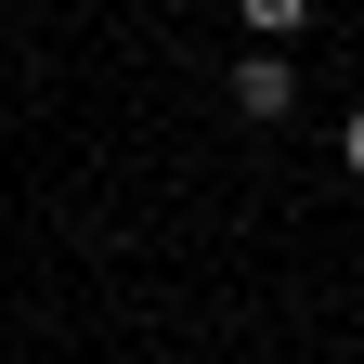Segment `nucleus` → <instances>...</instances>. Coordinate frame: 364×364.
I'll list each match as a JSON object with an SVG mask.
<instances>
[{
    "label": "nucleus",
    "mask_w": 364,
    "mask_h": 364,
    "mask_svg": "<svg viewBox=\"0 0 364 364\" xmlns=\"http://www.w3.org/2000/svg\"><path fill=\"white\" fill-rule=\"evenodd\" d=\"M235 14L260 26V53H273V39H299V26H312V0H235Z\"/></svg>",
    "instance_id": "f03ea898"
},
{
    "label": "nucleus",
    "mask_w": 364,
    "mask_h": 364,
    "mask_svg": "<svg viewBox=\"0 0 364 364\" xmlns=\"http://www.w3.org/2000/svg\"><path fill=\"white\" fill-rule=\"evenodd\" d=\"M338 169H351V182H364V105H351V117H338Z\"/></svg>",
    "instance_id": "7ed1b4c3"
},
{
    "label": "nucleus",
    "mask_w": 364,
    "mask_h": 364,
    "mask_svg": "<svg viewBox=\"0 0 364 364\" xmlns=\"http://www.w3.org/2000/svg\"><path fill=\"white\" fill-rule=\"evenodd\" d=\"M287 105H299V78H287V53H247V65H235V117H260V130H273Z\"/></svg>",
    "instance_id": "f257e3e1"
}]
</instances>
